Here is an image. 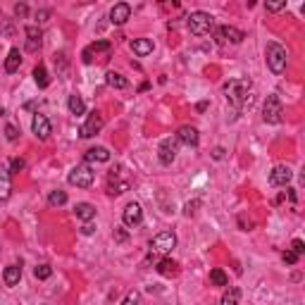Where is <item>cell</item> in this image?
I'll return each mask as SVG.
<instances>
[{
  "label": "cell",
  "instance_id": "6da1fadb",
  "mask_svg": "<svg viewBox=\"0 0 305 305\" xmlns=\"http://www.w3.org/2000/svg\"><path fill=\"white\" fill-rule=\"evenodd\" d=\"M251 91H253V84L251 79H231L224 84V93H227V100L234 105V108L241 110L246 103H251Z\"/></svg>",
  "mask_w": 305,
  "mask_h": 305
},
{
  "label": "cell",
  "instance_id": "7a4b0ae2",
  "mask_svg": "<svg viewBox=\"0 0 305 305\" xmlns=\"http://www.w3.org/2000/svg\"><path fill=\"white\" fill-rule=\"evenodd\" d=\"M267 67L272 70V74H284V70H286V48L279 46V43H267Z\"/></svg>",
  "mask_w": 305,
  "mask_h": 305
},
{
  "label": "cell",
  "instance_id": "3957f363",
  "mask_svg": "<svg viewBox=\"0 0 305 305\" xmlns=\"http://www.w3.org/2000/svg\"><path fill=\"white\" fill-rule=\"evenodd\" d=\"M188 29L193 36H205V33H210L215 29V17L203 12V10H198V12H191L188 17Z\"/></svg>",
  "mask_w": 305,
  "mask_h": 305
},
{
  "label": "cell",
  "instance_id": "277c9868",
  "mask_svg": "<svg viewBox=\"0 0 305 305\" xmlns=\"http://www.w3.org/2000/svg\"><path fill=\"white\" fill-rule=\"evenodd\" d=\"M93 179H95V174L88 164H77V167H72L70 177H67V181H70L72 186H79V188H88L93 184Z\"/></svg>",
  "mask_w": 305,
  "mask_h": 305
},
{
  "label": "cell",
  "instance_id": "5b68a950",
  "mask_svg": "<svg viewBox=\"0 0 305 305\" xmlns=\"http://www.w3.org/2000/svg\"><path fill=\"white\" fill-rule=\"evenodd\" d=\"M282 115H284V108H282V100L277 95H267L265 105H262V119L267 124H279L282 122Z\"/></svg>",
  "mask_w": 305,
  "mask_h": 305
},
{
  "label": "cell",
  "instance_id": "8992f818",
  "mask_svg": "<svg viewBox=\"0 0 305 305\" xmlns=\"http://www.w3.org/2000/svg\"><path fill=\"white\" fill-rule=\"evenodd\" d=\"M103 126H105V119H103L100 112H91L88 119L81 124V129H79V136H81V139H93L95 133H100Z\"/></svg>",
  "mask_w": 305,
  "mask_h": 305
},
{
  "label": "cell",
  "instance_id": "52a82bcc",
  "mask_svg": "<svg viewBox=\"0 0 305 305\" xmlns=\"http://www.w3.org/2000/svg\"><path fill=\"white\" fill-rule=\"evenodd\" d=\"M174 246H177V236H174V231H160L157 236H153V241H150V251L153 253H172Z\"/></svg>",
  "mask_w": 305,
  "mask_h": 305
},
{
  "label": "cell",
  "instance_id": "ba28073f",
  "mask_svg": "<svg viewBox=\"0 0 305 305\" xmlns=\"http://www.w3.org/2000/svg\"><path fill=\"white\" fill-rule=\"evenodd\" d=\"M215 39H217V43H234V46H239V43H243L246 33L241 29H236V26H217L215 29Z\"/></svg>",
  "mask_w": 305,
  "mask_h": 305
},
{
  "label": "cell",
  "instance_id": "9c48e42d",
  "mask_svg": "<svg viewBox=\"0 0 305 305\" xmlns=\"http://www.w3.org/2000/svg\"><path fill=\"white\" fill-rule=\"evenodd\" d=\"M177 150H179V141H177V136L174 139H164L160 143V148H157V157H160V162L162 164H172L177 160Z\"/></svg>",
  "mask_w": 305,
  "mask_h": 305
},
{
  "label": "cell",
  "instance_id": "30bf717a",
  "mask_svg": "<svg viewBox=\"0 0 305 305\" xmlns=\"http://www.w3.org/2000/svg\"><path fill=\"white\" fill-rule=\"evenodd\" d=\"M31 129H33V133L39 136L41 141H48L50 139V133H53V124H50V119L46 117V115H33V119H31Z\"/></svg>",
  "mask_w": 305,
  "mask_h": 305
},
{
  "label": "cell",
  "instance_id": "8fae6325",
  "mask_svg": "<svg viewBox=\"0 0 305 305\" xmlns=\"http://www.w3.org/2000/svg\"><path fill=\"white\" fill-rule=\"evenodd\" d=\"M291 179H293V172H291V167H286V164H277L272 172H269V184H272V186H286Z\"/></svg>",
  "mask_w": 305,
  "mask_h": 305
},
{
  "label": "cell",
  "instance_id": "7c38bea8",
  "mask_svg": "<svg viewBox=\"0 0 305 305\" xmlns=\"http://www.w3.org/2000/svg\"><path fill=\"white\" fill-rule=\"evenodd\" d=\"M122 219H124L126 227H139L143 222V210L139 203H129L124 208V215H122Z\"/></svg>",
  "mask_w": 305,
  "mask_h": 305
},
{
  "label": "cell",
  "instance_id": "4fadbf2b",
  "mask_svg": "<svg viewBox=\"0 0 305 305\" xmlns=\"http://www.w3.org/2000/svg\"><path fill=\"white\" fill-rule=\"evenodd\" d=\"M177 141L188 146V148H196L198 141H200V136H198V129L196 126H181L179 131H177Z\"/></svg>",
  "mask_w": 305,
  "mask_h": 305
},
{
  "label": "cell",
  "instance_id": "5bb4252c",
  "mask_svg": "<svg viewBox=\"0 0 305 305\" xmlns=\"http://www.w3.org/2000/svg\"><path fill=\"white\" fill-rule=\"evenodd\" d=\"M24 33H26V50H29V53H39L41 46H43V33H41V29L39 26H26Z\"/></svg>",
  "mask_w": 305,
  "mask_h": 305
},
{
  "label": "cell",
  "instance_id": "9a60e30c",
  "mask_svg": "<svg viewBox=\"0 0 305 305\" xmlns=\"http://www.w3.org/2000/svg\"><path fill=\"white\" fill-rule=\"evenodd\" d=\"M131 17V5L129 3H117L115 8L110 10V22L117 24V26H122V24H126V19Z\"/></svg>",
  "mask_w": 305,
  "mask_h": 305
},
{
  "label": "cell",
  "instance_id": "2e32d148",
  "mask_svg": "<svg viewBox=\"0 0 305 305\" xmlns=\"http://www.w3.org/2000/svg\"><path fill=\"white\" fill-rule=\"evenodd\" d=\"M110 48H112L110 46V41H95V43H91V46L81 53V60H84L86 64H91L93 62V53H110Z\"/></svg>",
  "mask_w": 305,
  "mask_h": 305
},
{
  "label": "cell",
  "instance_id": "e0dca14e",
  "mask_svg": "<svg viewBox=\"0 0 305 305\" xmlns=\"http://www.w3.org/2000/svg\"><path fill=\"white\" fill-rule=\"evenodd\" d=\"M12 193V184H10V170L0 164V203H5Z\"/></svg>",
  "mask_w": 305,
  "mask_h": 305
},
{
  "label": "cell",
  "instance_id": "ac0fdd59",
  "mask_svg": "<svg viewBox=\"0 0 305 305\" xmlns=\"http://www.w3.org/2000/svg\"><path fill=\"white\" fill-rule=\"evenodd\" d=\"M84 160H86V162H108V160H110V150L103 148V146L88 148L86 153H84Z\"/></svg>",
  "mask_w": 305,
  "mask_h": 305
},
{
  "label": "cell",
  "instance_id": "d6986e66",
  "mask_svg": "<svg viewBox=\"0 0 305 305\" xmlns=\"http://www.w3.org/2000/svg\"><path fill=\"white\" fill-rule=\"evenodd\" d=\"M129 46H131L133 55H139V57H146V55L153 53V41L150 39H133Z\"/></svg>",
  "mask_w": 305,
  "mask_h": 305
},
{
  "label": "cell",
  "instance_id": "ffe728a7",
  "mask_svg": "<svg viewBox=\"0 0 305 305\" xmlns=\"http://www.w3.org/2000/svg\"><path fill=\"white\" fill-rule=\"evenodd\" d=\"M3 279H5V286H17L19 279H22V265H10L5 267L3 272Z\"/></svg>",
  "mask_w": 305,
  "mask_h": 305
},
{
  "label": "cell",
  "instance_id": "44dd1931",
  "mask_svg": "<svg viewBox=\"0 0 305 305\" xmlns=\"http://www.w3.org/2000/svg\"><path fill=\"white\" fill-rule=\"evenodd\" d=\"M19 64H22V53H19V48H10L8 60H5V72H8V74H15V72L19 70Z\"/></svg>",
  "mask_w": 305,
  "mask_h": 305
},
{
  "label": "cell",
  "instance_id": "7402d4cb",
  "mask_svg": "<svg viewBox=\"0 0 305 305\" xmlns=\"http://www.w3.org/2000/svg\"><path fill=\"white\" fill-rule=\"evenodd\" d=\"M74 215H77L81 222H91V219L95 217V208L91 203H77V208H74Z\"/></svg>",
  "mask_w": 305,
  "mask_h": 305
},
{
  "label": "cell",
  "instance_id": "603a6c76",
  "mask_svg": "<svg viewBox=\"0 0 305 305\" xmlns=\"http://www.w3.org/2000/svg\"><path fill=\"white\" fill-rule=\"evenodd\" d=\"M105 84H108L110 88H119V91L129 86V81H126L122 74H117V72H108V74H105Z\"/></svg>",
  "mask_w": 305,
  "mask_h": 305
},
{
  "label": "cell",
  "instance_id": "cb8c5ba5",
  "mask_svg": "<svg viewBox=\"0 0 305 305\" xmlns=\"http://www.w3.org/2000/svg\"><path fill=\"white\" fill-rule=\"evenodd\" d=\"M67 105H70V112H72V115H84V112H86V103L81 100V95H77V93L70 95Z\"/></svg>",
  "mask_w": 305,
  "mask_h": 305
},
{
  "label": "cell",
  "instance_id": "d4e9b609",
  "mask_svg": "<svg viewBox=\"0 0 305 305\" xmlns=\"http://www.w3.org/2000/svg\"><path fill=\"white\" fill-rule=\"evenodd\" d=\"M33 81H36V86L39 88H48L50 86V77H48V72L43 64H39L36 70H33Z\"/></svg>",
  "mask_w": 305,
  "mask_h": 305
},
{
  "label": "cell",
  "instance_id": "484cf974",
  "mask_svg": "<svg viewBox=\"0 0 305 305\" xmlns=\"http://www.w3.org/2000/svg\"><path fill=\"white\" fill-rule=\"evenodd\" d=\"M239 300H241V289L236 286H229L222 296V305H239Z\"/></svg>",
  "mask_w": 305,
  "mask_h": 305
},
{
  "label": "cell",
  "instance_id": "4316f807",
  "mask_svg": "<svg viewBox=\"0 0 305 305\" xmlns=\"http://www.w3.org/2000/svg\"><path fill=\"white\" fill-rule=\"evenodd\" d=\"M157 272L162 274V277H174V274H177V262L170 258L160 260V262H157Z\"/></svg>",
  "mask_w": 305,
  "mask_h": 305
},
{
  "label": "cell",
  "instance_id": "83f0119b",
  "mask_svg": "<svg viewBox=\"0 0 305 305\" xmlns=\"http://www.w3.org/2000/svg\"><path fill=\"white\" fill-rule=\"evenodd\" d=\"M210 282L215 284V286H227V284H229V277L224 274V269L215 267V269H210Z\"/></svg>",
  "mask_w": 305,
  "mask_h": 305
},
{
  "label": "cell",
  "instance_id": "f1b7e54d",
  "mask_svg": "<svg viewBox=\"0 0 305 305\" xmlns=\"http://www.w3.org/2000/svg\"><path fill=\"white\" fill-rule=\"evenodd\" d=\"M48 203L53 205V208H60V205L67 203V193L60 191V188H57V191H50V193H48Z\"/></svg>",
  "mask_w": 305,
  "mask_h": 305
},
{
  "label": "cell",
  "instance_id": "f546056e",
  "mask_svg": "<svg viewBox=\"0 0 305 305\" xmlns=\"http://www.w3.org/2000/svg\"><path fill=\"white\" fill-rule=\"evenodd\" d=\"M33 277L41 279V282H43V279H50V277H53V267L50 265H39L36 269H33Z\"/></svg>",
  "mask_w": 305,
  "mask_h": 305
},
{
  "label": "cell",
  "instance_id": "4dcf8cb0",
  "mask_svg": "<svg viewBox=\"0 0 305 305\" xmlns=\"http://www.w3.org/2000/svg\"><path fill=\"white\" fill-rule=\"evenodd\" d=\"M122 305H141V296L136 293V291H129L126 293V298H124V303Z\"/></svg>",
  "mask_w": 305,
  "mask_h": 305
},
{
  "label": "cell",
  "instance_id": "1f68e13d",
  "mask_svg": "<svg viewBox=\"0 0 305 305\" xmlns=\"http://www.w3.org/2000/svg\"><path fill=\"white\" fill-rule=\"evenodd\" d=\"M269 12H282V10H286V0H277V3H267L265 5Z\"/></svg>",
  "mask_w": 305,
  "mask_h": 305
},
{
  "label": "cell",
  "instance_id": "d6a6232c",
  "mask_svg": "<svg viewBox=\"0 0 305 305\" xmlns=\"http://www.w3.org/2000/svg\"><path fill=\"white\" fill-rule=\"evenodd\" d=\"M291 251H293V253H296V255H298V258H300V255H303V253H305V243L300 241V239H296V241L291 243Z\"/></svg>",
  "mask_w": 305,
  "mask_h": 305
},
{
  "label": "cell",
  "instance_id": "836d02e7",
  "mask_svg": "<svg viewBox=\"0 0 305 305\" xmlns=\"http://www.w3.org/2000/svg\"><path fill=\"white\" fill-rule=\"evenodd\" d=\"M5 136H8V141H17V136H19V131H17V126H12V124L5 126Z\"/></svg>",
  "mask_w": 305,
  "mask_h": 305
},
{
  "label": "cell",
  "instance_id": "e575fe53",
  "mask_svg": "<svg viewBox=\"0 0 305 305\" xmlns=\"http://www.w3.org/2000/svg\"><path fill=\"white\" fill-rule=\"evenodd\" d=\"M282 258H284V262H286V265H296V262H298V255L293 251H286Z\"/></svg>",
  "mask_w": 305,
  "mask_h": 305
},
{
  "label": "cell",
  "instance_id": "d590c367",
  "mask_svg": "<svg viewBox=\"0 0 305 305\" xmlns=\"http://www.w3.org/2000/svg\"><path fill=\"white\" fill-rule=\"evenodd\" d=\"M15 15L17 17H26V15H29V8H26L24 3H22V5H15Z\"/></svg>",
  "mask_w": 305,
  "mask_h": 305
},
{
  "label": "cell",
  "instance_id": "8d00e7d4",
  "mask_svg": "<svg viewBox=\"0 0 305 305\" xmlns=\"http://www.w3.org/2000/svg\"><path fill=\"white\" fill-rule=\"evenodd\" d=\"M19 170H24V160H22V157L12 160V170H10V174H12V172H19Z\"/></svg>",
  "mask_w": 305,
  "mask_h": 305
},
{
  "label": "cell",
  "instance_id": "74e56055",
  "mask_svg": "<svg viewBox=\"0 0 305 305\" xmlns=\"http://www.w3.org/2000/svg\"><path fill=\"white\" fill-rule=\"evenodd\" d=\"M93 231H95L93 224H91V222H84V227H81V234H84V236H91Z\"/></svg>",
  "mask_w": 305,
  "mask_h": 305
},
{
  "label": "cell",
  "instance_id": "f35d334b",
  "mask_svg": "<svg viewBox=\"0 0 305 305\" xmlns=\"http://www.w3.org/2000/svg\"><path fill=\"white\" fill-rule=\"evenodd\" d=\"M115 239H117L119 243H124L126 239H129V236H126V231H124V229H115Z\"/></svg>",
  "mask_w": 305,
  "mask_h": 305
},
{
  "label": "cell",
  "instance_id": "ab89813d",
  "mask_svg": "<svg viewBox=\"0 0 305 305\" xmlns=\"http://www.w3.org/2000/svg\"><path fill=\"white\" fill-rule=\"evenodd\" d=\"M212 157H215V160H222V157H224V148H219L217 146V148L212 150Z\"/></svg>",
  "mask_w": 305,
  "mask_h": 305
}]
</instances>
